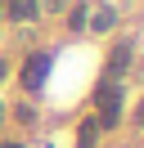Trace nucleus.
Segmentation results:
<instances>
[{"label": "nucleus", "instance_id": "1", "mask_svg": "<svg viewBox=\"0 0 144 148\" xmlns=\"http://www.w3.org/2000/svg\"><path fill=\"white\" fill-rule=\"evenodd\" d=\"M95 121H99V130H113L117 121H122V90L117 85H104V90L95 94Z\"/></svg>", "mask_w": 144, "mask_h": 148}, {"label": "nucleus", "instance_id": "2", "mask_svg": "<svg viewBox=\"0 0 144 148\" xmlns=\"http://www.w3.org/2000/svg\"><path fill=\"white\" fill-rule=\"evenodd\" d=\"M131 58H135V45H131V40H117V45H113V54H108V67H104L108 85H117L126 72H131Z\"/></svg>", "mask_w": 144, "mask_h": 148}, {"label": "nucleus", "instance_id": "3", "mask_svg": "<svg viewBox=\"0 0 144 148\" xmlns=\"http://www.w3.org/2000/svg\"><path fill=\"white\" fill-rule=\"evenodd\" d=\"M45 76H50V54H27V63H23V90H41L45 85Z\"/></svg>", "mask_w": 144, "mask_h": 148}, {"label": "nucleus", "instance_id": "4", "mask_svg": "<svg viewBox=\"0 0 144 148\" xmlns=\"http://www.w3.org/2000/svg\"><path fill=\"white\" fill-rule=\"evenodd\" d=\"M5 18L9 23H36L41 18V0H5Z\"/></svg>", "mask_w": 144, "mask_h": 148}, {"label": "nucleus", "instance_id": "5", "mask_svg": "<svg viewBox=\"0 0 144 148\" xmlns=\"http://www.w3.org/2000/svg\"><path fill=\"white\" fill-rule=\"evenodd\" d=\"M86 23H90V5H68V32L77 36V32H86Z\"/></svg>", "mask_w": 144, "mask_h": 148}, {"label": "nucleus", "instance_id": "6", "mask_svg": "<svg viewBox=\"0 0 144 148\" xmlns=\"http://www.w3.org/2000/svg\"><path fill=\"white\" fill-rule=\"evenodd\" d=\"M95 144H99V121L86 117V121H81V130H77V148H95Z\"/></svg>", "mask_w": 144, "mask_h": 148}, {"label": "nucleus", "instance_id": "7", "mask_svg": "<svg viewBox=\"0 0 144 148\" xmlns=\"http://www.w3.org/2000/svg\"><path fill=\"white\" fill-rule=\"evenodd\" d=\"M117 27V9H95V18L86 23V32H113Z\"/></svg>", "mask_w": 144, "mask_h": 148}, {"label": "nucleus", "instance_id": "8", "mask_svg": "<svg viewBox=\"0 0 144 148\" xmlns=\"http://www.w3.org/2000/svg\"><path fill=\"white\" fill-rule=\"evenodd\" d=\"M72 0H41V14H68Z\"/></svg>", "mask_w": 144, "mask_h": 148}, {"label": "nucleus", "instance_id": "9", "mask_svg": "<svg viewBox=\"0 0 144 148\" xmlns=\"http://www.w3.org/2000/svg\"><path fill=\"white\" fill-rule=\"evenodd\" d=\"M9 81V58H0V85Z\"/></svg>", "mask_w": 144, "mask_h": 148}, {"label": "nucleus", "instance_id": "10", "mask_svg": "<svg viewBox=\"0 0 144 148\" xmlns=\"http://www.w3.org/2000/svg\"><path fill=\"white\" fill-rule=\"evenodd\" d=\"M135 126H144V99H140V108H135Z\"/></svg>", "mask_w": 144, "mask_h": 148}, {"label": "nucleus", "instance_id": "11", "mask_svg": "<svg viewBox=\"0 0 144 148\" xmlns=\"http://www.w3.org/2000/svg\"><path fill=\"white\" fill-rule=\"evenodd\" d=\"M5 117H9V108H5V99H0V130H5Z\"/></svg>", "mask_w": 144, "mask_h": 148}, {"label": "nucleus", "instance_id": "12", "mask_svg": "<svg viewBox=\"0 0 144 148\" xmlns=\"http://www.w3.org/2000/svg\"><path fill=\"white\" fill-rule=\"evenodd\" d=\"M0 148H23V144H9V139H0Z\"/></svg>", "mask_w": 144, "mask_h": 148}, {"label": "nucleus", "instance_id": "13", "mask_svg": "<svg viewBox=\"0 0 144 148\" xmlns=\"http://www.w3.org/2000/svg\"><path fill=\"white\" fill-rule=\"evenodd\" d=\"M0 14H5V0H0Z\"/></svg>", "mask_w": 144, "mask_h": 148}]
</instances>
